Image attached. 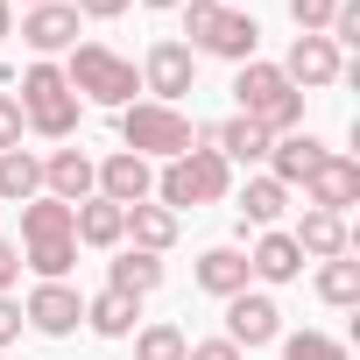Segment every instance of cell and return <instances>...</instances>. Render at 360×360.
I'll use <instances>...</instances> for the list:
<instances>
[{"mask_svg":"<svg viewBox=\"0 0 360 360\" xmlns=\"http://www.w3.org/2000/svg\"><path fill=\"white\" fill-rule=\"evenodd\" d=\"M226 191H233V162H226L219 148H184V155H169V162L155 169V191H148V198H155L162 212H184V205L198 212V205H219Z\"/></svg>","mask_w":360,"mask_h":360,"instance_id":"obj_1","label":"cell"},{"mask_svg":"<svg viewBox=\"0 0 360 360\" xmlns=\"http://www.w3.org/2000/svg\"><path fill=\"white\" fill-rule=\"evenodd\" d=\"M57 71H64V85L78 92V106L92 99V106H113V113H120V106H134V92H141V71H134L120 50H106V43H71Z\"/></svg>","mask_w":360,"mask_h":360,"instance_id":"obj_2","label":"cell"},{"mask_svg":"<svg viewBox=\"0 0 360 360\" xmlns=\"http://www.w3.org/2000/svg\"><path fill=\"white\" fill-rule=\"evenodd\" d=\"M233 106H240V120H255V127H269V134H297V127H304V92H297L276 64H262V57H248V64L233 71Z\"/></svg>","mask_w":360,"mask_h":360,"instance_id":"obj_3","label":"cell"},{"mask_svg":"<svg viewBox=\"0 0 360 360\" xmlns=\"http://www.w3.org/2000/svg\"><path fill=\"white\" fill-rule=\"evenodd\" d=\"M184 50L191 57H219V64H248L255 57V43H262V29H255V15H240V8H219V0H184Z\"/></svg>","mask_w":360,"mask_h":360,"instance_id":"obj_4","label":"cell"},{"mask_svg":"<svg viewBox=\"0 0 360 360\" xmlns=\"http://www.w3.org/2000/svg\"><path fill=\"white\" fill-rule=\"evenodd\" d=\"M15 106H22V127H36L43 141H71V134H78V113H85L78 92L64 85V71L43 64V57L22 71V99H15Z\"/></svg>","mask_w":360,"mask_h":360,"instance_id":"obj_5","label":"cell"},{"mask_svg":"<svg viewBox=\"0 0 360 360\" xmlns=\"http://www.w3.org/2000/svg\"><path fill=\"white\" fill-rule=\"evenodd\" d=\"M120 141L141 155V162H169V155H184V148H198V120L184 113V106H155V99H134V106H120Z\"/></svg>","mask_w":360,"mask_h":360,"instance_id":"obj_6","label":"cell"},{"mask_svg":"<svg viewBox=\"0 0 360 360\" xmlns=\"http://www.w3.org/2000/svg\"><path fill=\"white\" fill-rule=\"evenodd\" d=\"M198 85V57L176 43V36H162V43H148V57H141V92L155 99V106H176Z\"/></svg>","mask_w":360,"mask_h":360,"instance_id":"obj_7","label":"cell"},{"mask_svg":"<svg viewBox=\"0 0 360 360\" xmlns=\"http://www.w3.org/2000/svg\"><path fill=\"white\" fill-rule=\"evenodd\" d=\"M226 339H233L240 353L276 346V339H283V311H276V297H269V290H240V297H226Z\"/></svg>","mask_w":360,"mask_h":360,"instance_id":"obj_8","label":"cell"},{"mask_svg":"<svg viewBox=\"0 0 360 360\" xmlns=\"http://www.w3.org/2000/svg\"><path fill=\"white\" fill-rule=\"evenodd\" d=\"M304 205H318V212H339V219H346V205H360V162H353V155H339V148H325V155H318V169L304 176Z\"/></svg>","mask_w":360,"mask_h":360,"instance_id":"obj_9","label":"cell"},{"mask_svg":"<svg viewBox=\"0 0 360 360\" xmlns=\"http://www.w3.org/2000/svg\"><path fill=\"white\" fill-rule=\"evenodd\" d=\"M22 318H29L43 339H71V332L85 325V297H78L71 283H36L29 304H22Z\"/></svg>","mask_w":360,"mask_h":360,"instance_id":"obj_10","label":"cell"},{"mask_svg":"<svg viewBox=\"0 0 360 360\" xmlns=\"http://www.w3.org/2000/svg\"><path fill=\"white\" fill-rule=\"evenodd\" d=\"M99 191V162L85 155V148H57V155H43V198H57V205H85Z\"/></svg>","mask_w":360,"mask_h":360,"instance_id":"obj_11","label":"cell"},{"mask_svg":"<svg viewBox=\"0 0 360 360\" xmlns=\"http://www.w3.org/2000/svg\"><path fill=\"white\" fill-rule=\"evenodd\" d=\"M276 71H283L297 92H318V85H339V78H346V64H339V50H332L325 36H297Z\"/></svg>","mask_w":360,"mask_h":360,"instance_id":"obj_12","label":"cell"},{"mask_svg":"<svg viewBox=\"0 0 360 360\" xmlns=\"http://www.w3.org/2000/svg\"><path fill=\"white\" fill-rule=\"evenodd\" d=\"M148 191H155V169H148L134 148H113V155L99 162V191H92V198H106V205L127 212V205H141Z\"/></svg>","mask_w":360,"mask_h":360,"instance_id":"obj_13","label":"cell"},{"mask_svg":"<svg viewBox=\"0 0 360 360\" xmlns=\"http://www.w3.org/2000/svg\"><path fill=\"white\" fill-rule=\"evenodd\" d=\"M22 43L50 64V57H64L71 43H78V8L71 0H50V8H29L22 15Z\"/></svg>","mask_w":360,"mask_h":360,"instance_id":"obj_14","label":"cell"},{"mask_svg":"<svg viewBox=\"0 0 360 360\" xmlns=\"http://www.w3.org/2000/svg\"><path fill=\"white\" fill-rule=\"evenodd\" d=\"M248 276L269 283V290H276V283H297V276H304V248H297L283 226H269V233L248 248Z\"/></svg>","mask_w":360,"mask_h":360,"instance_id":"obj_15","label":"cell"},{"mask_svg":"<svg viewBox=\"0 0 360 360\" xmlns=\"http://www.w3.org/2000/svg\"><path fill=\"white\" fill-rule=\"evenodd\" d=\"M311 262H339V255H353V233H346V219L339 212H318V205H304V219H297V233H290Z\"/></svg>","mask_w":360,"mask_h":360,"instance_id":"obj_16","label":"cell"},{"mask_svg":"<svg viewBox=\"0 0 360 360\" xmlns=\"http://www.w3.org/2000/svg\"><path fill=\"white\" fill-rule=\"evenodd\" d=\"M120 240H134L141 255H169V248H176V212H162L155 198H141V205H127Z\"/></svg>","mask_w":360,"mask_h":360,"instance_id":"obj_17","label":"cell"},{"mask_svg":"<svg viewBox=\"0 0 360 360\" xmlns=\"http://www.w3.org/2000/svg\"><path fill=\"white\" fill-rule=\"evenodd\" d=\"M191 276H198V290H205V297H219V304H226V297H240V290L255 283V276H248V255H240V248H205Z\"/></svg>","mask_w":360,"mask_h":360,"instance_id":"obj_18","label":"cell"},{"mask_svg":"<svg viewBox=\"0 0 360 360\" xmlns=\"http://www.w3.org/2000/svg\"><path fill=\"white\" fill-rule=\"evenodd\" d=\"M318 155H325L318 134H276V141H269V176L290 191V184H304V176L318 169Z\"/></svg>","mask_w":360,"mask_h":360,"instance_id":"obj_19","label":"cell"},{"mask_svg":"<svg viewBox=\"0 0 360 360\" xmlns=\"http://www.w3.org/2000/svg\"><path fill=\"white\" fill-rule=\"evenodd\" d=\"M120 205H106V198H85V205H71V240L78 248H99V255H113L120 248Z\"/></svg>","mask_w":360,"mask_h":360,"instance_id":"obj_20","label":"cell"},{"mask_svg":"<svg viewBox=\"0 0 360 360\" xmlns=\"http://www.w3.org/2000/svg\"><path fill=\"white\" fill-rule=\"evenodd\" d=\"M106 290H120V297H148V290H162V255H141V248H120L113 262H106Z\"/></svg>","mask_w":360,"mask_h":360,"instance_id":"obj_21","label":"cell"},{"mask_svg":"<svg viewBox=\"0 0 360 360\" xmlns=\"http://www.w3.org/2000/svg\"><path fill=\"white\" fill-rule=\"evenodd\" d=\"M29 198H43V155L0 148V205H29Z\"/></svg>","mask_w":360,"mask_h":360,"instance_id":"obj_22","label":"cell"},{"mask_svg":"<svg viewBox=\"0 0 360 360\" xmlns=\"http://www.w3.org/2000/svg\"><path fill=\"white\" fill-rule=\"evenodd\" d=\"M283 212H290V191L276 184L269 169H262V176H248V184H240V233H248V226H262V233H269V226H276Z\"/></svg>","mask_w":360,"mask_h":360,"instance_id":"obj_23","label":"cell"},{"mask_svg":"<svg viewBox=\"0 0 360 360\" xmlns=\"http://www.w3.org/2000/svg\"><path fill=\"white\" fill-rule=\"evenodd\" d=\"M269 141H276V134H269V127H255V120H240V113L212 127V148H219L226 162H269Z\"/></svg>","mask_w":360,"mask_h":360,"instance_id":"obj_24","label":"cell"},{"mask_svg":"<svg viewBox=\"0 0 360 360\" xmlns=\"http://www.w3.org/2000/svg\"><path fill=\"white\" fill-rule=\"evenodd\" d=\"M134 318H141V304H134V297H120V290L85 297V325H92L99 339H134Z\"/></svg>","mask_w":360,"mask_h":360,"instance_id":"obj_25","label":"cell"},{"mask_svg":"<svg viewBox=\"0 0 360 360\" xmlns=\"http://www.w3.org/2000/svg\"><path fill=\"white\" fill-rule=\"evenodd\" d=\"M29 240H71V205L29 198V205H22V248H29Z\"/></svg>","mask_w":360,"mask_h":360,"instance_id":"obj_26","label":"cell"},{"mask_svg":"<svg viewBox=\"0 0 360 360\" xmlns=\"http://www.w3.org/2000/svg\"><path fill=\"white\" fill-rule=\"evenodd\" d=\"M318 297H325L332 311H353V304H360V262H353V255L318 262Z\"/></svg>","mask_w":360,"mask_h":360,"instance_id":"obj_27","label":"cell"},{"mask_svg":"<svg viewBox=\"0 0 360 360\" xmlns=\"http://www.w3.org/2000/svg\"><path fill=\"white\" fill-rule=\"evenodd\" d=\"M22 269H36L43 283H64L78 269V240H29L22 248Z\"/></svg>","mask_w":360,"mask_h":360,"instance_id":"obj_28","label":"cell"},{"mask_svg":"<svg viewBox=\"0 0 360 360\" xmlns=\"http://www.w3.org/2000/svg\"><path fill=\"white\" fill-rule=\"evenodd\" d=\"M184 346H191V339L176 332L169 318H155V325H141V332H134V360H184Z\"/></svg>","mask_w":360,"mask_h":360,"instance_id":"obj_29","label":"cell"},{"mask_svg":"<svg viewBox=\"0 0 360 360\" xmlns=\"http://www.w3.org/2000/svg\"><path fill=\"white\" fill-rule=\"evenodd\" d=\"M283 360H353V353H346L332 332H290V339H283Z\"/></svg>","mask_w":360,"mask_h":360,"instance_id":"obj_30","label":"cell"},{"mask_svg":"<svg viewBox=\"0 0 360 360\" xmlns=\"http://www.w3.org/2000/svg\"><path fill=\"white\" fill-rule=\"evenodd\" d=\"M332 8H339V0H290V22H297V36H325Z\"/></svg>","mask_w":360,"mask_h":360,"instance_id":"obj_31","label":"cell"},{"mask_svg":"<svg viewBox=\"0 0 360 360\" xmlns=\"http://www.w3.org/2000/svg\"><path fill=\"white\" fill-rule=\"evenodd\" d=\"M0 148H22V106H15V92H0Z\"/></svg>","mask_w":360,"mask_h":360,"instance_id":"obj_32","label":"cell"},{"mask_svg":"<svg viewBox=\"0 0 360 360\" xmlns=\"http://www.w3.org/2000/svg\"><path fill=\"white\" fill-rule=\"evenodd\" d=\"M78 8V22H113V15H127L134 0H71Z\"/></svg>","mask_w":360,"mask_h":360,"instance_id":"obj_33","label":"cell"},{"mask_svg":"<svg viewBox=\"0 0 360 360\" xmlns=\"http://www.w3.org/2000/svg\"><path fill=\"white\" fill-rule=\"evenodd\" d=\"M22 325H29V318H22V304H15V297H0V353L22 339Z\"/></svg>","mask_w":360,"mask_h":360,"instance_id":"obj_34","label":"cell"},{"mask_svg":"<svg viewBox=\"0 0 360 360\" xmlns=\"http://www.w3.org/2000/svg\"><path fill=\"white\" fill-rule=\"evenodd\" d=\"M184 360H240V346L233 339H198V346H184Z\"/></svg>","mask_w":360,"mask_h":360,"instance_id":"obj_35","label":"cell"},{"mask_svg":"<svg viewBox=\"0 0 360 360\" xmlns=\"http://www.w3.org/2000/svg\"><path fill=\"white\" fill-rule=\"evenodd\" d=\"M15 283H22V248H15V240H0V297H8Z\"/></svg>","mask_w":360,"mask_h":360,"instance_id":"obj_36","label":"cell"},{"mask_svg":"<svg viewBox=\"0 0 360 360\" xmlns=\"http://www.w3.org/2000/svg\"><path fill=\"white\" fill-rule=\"evenodd\" d=\"M15 36V0H0V43Z\"/></svg>","mask_w":360,"mask_h":360,"instance_id":"obj_37","label":"cell"},{"mask_svg":"<svg viewBox=\"0 0 360 360\" xmlns=\"http://www.w3.org/2000/svg\"><path fill=\"white\" fill-rule=\"evenodd\" d=\"M141 8H155V15H162V8H184V0H141Z\"/></svg>","mask_w":360,"mask_h":360,"instance_id":"obj_38","label":"cell"},{"mask_svg":"<svg viewBox=\"0 0 360 360\" xmlns=\"http://www.w3.org/2000/svg\"><path fill=\"white\" fill-rule=\"evenodd\" d=\"M29 8H50V0H29Z\"/></svg>","mask_w":360,"mask_h":360,"instance_id":"obj_39","label":"cell"},{"mask_svg":"<svg viewBox=\"0 0 360 360\" xmlns=\"http://www.w3.org/2000/svg\"><path fill=\"white\" fill-rule=\"evenodd\" d=\"M219 8H233V0H219Z\"/></svg>","mask_w":360,"mask_h":360,"instance_id":"obj_40","label":"cell"},{"mask_svg":"<svg viewBox=\"0 0 360 360\" xmlns=\"http://www.w3.org/2000/svg\"><path fill=\"white\" fill-rule=\"evenodd\" d=\"M0 360H8V353H0Z\"/></svg>","mask_w":360,"mask_h":360,"instance_id":"obj_41","label":"cell"}]
</instances>
